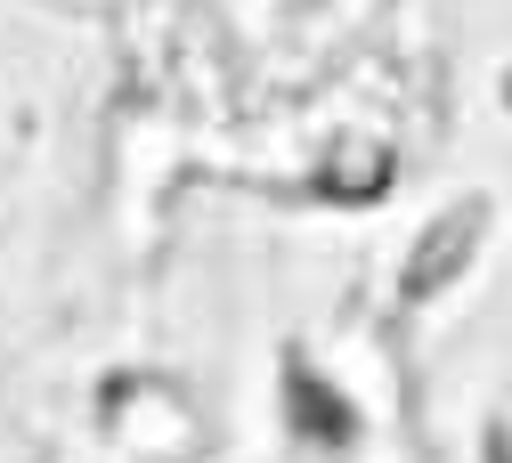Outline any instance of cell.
<instances>
[{"mask_svg":"<svg viewBox=\"0 0 512 463\" xmlns=\"http://www.w3.org/2000/svg\"><path fill=\"white\" fill-rule=\"evenodd\" d=\"M464 236H480V212H456V220H447V228H439V236L423 244L431 260H423V269H415L407 285H415V293H431V285H447V277H456V269H464V252H456Z\"/></svg>","mask_w":512,"mask_h":463,"instance_id":"1","label":"cell"}]
</instances>
